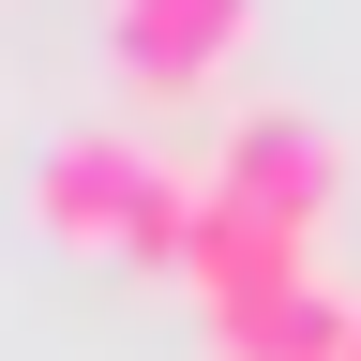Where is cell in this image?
I'll use <instances>...</instances> for the list:
<instances>
[{
	"label": "cell",
	"mask_w": 361,
	"mask_h": 361,
	"mask_svg": "<svg viewBox=\"0 0 361 361\" xmlns=\"http://www.w3.org/2000/svg\"><path fill=\"white\" fill-rule=\"evenodd\" d=\"M211 196L256 211V226H286V241H316L331 196H346V151H331L316 106H241V121L211 135Z\"/></svg>",
	"instance_id": "obj_2"
},
{
	"label": "cell",
	"mask_w": 361,
	"mask_h": 361,
	"mask_svg": "<svg viewBox=\"0 0 361 361\" xmlns=\"http://www.w3.org/2000/svg\"><path fill=\"white\" fill-rule=\"evenodd\" d=\"M30 211H45V241H75V256H166V271H180L211 180H180L135 121H75V135H45Z\"/></svg>",
	"instance_id": "obj_1"
},
{
	"label": "cell",
	"mask_w": 361,
	"mask_h": 361,
	"mask_svg": "<svg viewBox=\"0 0 361 361\" xmlns=\"http://www.w3.org/2000/svg\"><path fill=\"white\" fill-rule=\"evenodd\" d=\"M346 361H361V346H346Z\"/></svg>",
	"instance_id": "obj_4"
},
{
	"label": "cell",
	"mask_w": 361,
	"mask_h": 361,
	"mask_svg": "<svg viewBox=\"0 0 361 361\" xmlns=\"http://www.w3.org/2000/svg\"><path fill=\"white\" fill-rule=\"evenodd\" d=\"M256 0H106V61L151 90V106H196V90L241 61Z\"/></svg>",
	"instance_id": "obj_3"
}]
</instances>
